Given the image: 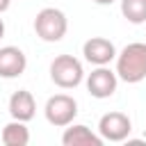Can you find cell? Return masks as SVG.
<instances>
[{
	"label": "cell",
	"instance_id": "9",
	"mask_svg": "<svg viewBox=\"0 0 146 146\" xmlns=\"http://www.w3.org/2000/svg\"><path fill=\"white\" fill-rule=\"evenodd\" d=\"M36 112V103H34V96L27 91V89H18L9 96V114L11 119L16 121H30Z\"/></svg>",
	"mask_w": 146,
	"mask_h": 146
},
{
	"label": "cell",
	"instance_id": "2",
	"mask_svg": "<svg viewBox=\"0 0 146 146\" xmlns=\"http://www.w3.org/2000/svg\"><path fill=\"white\" fill-rule=\"evenodd\" d=\"M68 30V18L62 9H55V7H43L36 18H34V32L41 41L46 43H57L64 39Z\"/></svg>",
	"mask_w": 146,
	"mask_h": 146
},
{
	"label": "cell",
	"instance_id": "12",
	"mask_svg": "<svg viewBox=\"0 0 146 146\" xmlns=\"http://www.w3.org/2000/svg\"><path fill=\"white\" fill-rule=\"evenodd\" d=\"M121 14L132 23H146V0H121Z\"/></svg>",
	"mask_w": 146,
	"mask_h": 146
},
{
	"label": "cell",
	"instance_id": "5",
	"mask_svg": "<svg viewBox=\"0 0 146 146\" xmlns=\"http://www.w3.org/2000/svg\"><path fill=\"white\" fill-rule=\"evenodd\" d=\"M132 130V121L123 112H107L98 121V132L105 141H123Z\"/></svg>",
	"mask_w": 146,
	"mask_h": 146
},
{
	"label": "cell",
	"instance_id": "7",
	"mask_svg": "<svg viewBox=\"0 0 146 146\" xmlns=\"http://www.w3.org/2000/svg\"><path fill=\"white\" fill-rule=\"evenodd\" d=\"M82 55L89 64H96V66H107L112 59H116V46L105 39V36H91L84 41L82 46Z\"/></svg>",
	"mask_w": 146,
	"mask_h": 146
},
{
	"label": "cell",
	"instance_id": "1",
	"mask_svg": "<svg viewBox=\"0 0 146 146\" xmlns=\"http://www.w3.org/2000/svg\"><path fill=\"white\" fill-rule=\"evenodd\" d=\"M116 75L128 84H137L146 78V43H128L116 55Z\"/></svg>",
	"mask_w": 146,
	"mask_h": 146
},
{
	"label": "cell",
	"instance_id": "3",
	"mask_svg": "<svg viewBox=\"0 0 146 146\" xmlns=\"http://www.w3.org/2000/svg\"><path fill=\"white\" fill-rule=\"evenodd\" d=\"M84 78L82 62L73 55H57L50 62V80L62 89H75Z\"/></svg>",
	"mask_w": 146,
	"mask_h": 146
},
{
	"label": "cell",
	"instance_id": "4",
	"mask_svg": "<svg viewBox=\"0 0 146 146\" xmlns=\"http://www.w3.org/2000/svg\"><path fill=\"white\" fill-rule=\"evenodd\" d=\"M46 121L55 128H66L78 116V103L68 94H55L46 103Z\"/></svg>",
	"mask_w": 146,
	"mask_h": 146
},
{
	"label": "cell",
	"instance_id": "10",
	"mask_svg": "<svg viewBox=\"0 0 146 146\" xmlns=\"http://www.w3.org/2000/svg\"><path fill=\"white\" fill-rule=\"evenodd\" d=\"M103 137L91 132L87 125L78 123V125H66L64 135H62V144L64 146H103Z\"/></svg>",
	"mask_w": 146,
	"mask_h": 146
},
{
	"label": "cell",
	"instance_id": "8",
	"mask_svg": "<svg viewBox=\"0 0 146 146\" xmlns=\"http://www.w3.org/2000/svg\"><path fill=\"white\" fill-rule=\"evenodd\" d=\"M25 66H27V57L21 48H16V46L0 48V78H7V80L18 78V75H23Z\"/></svg>",
	"mask_w": 146,
	"mask_h": 146
},
{
	"label": "cell",
	"instance_id": "15",
	"mask_svg": "<svg viewBox=\"0 0 146 146\" xmlns=\"http://www.w3.org/2000/svg\"><path fill=\"white\" fill-rule=\"evenodd\" d=\"M5 36V23H2V18H0V39Z\"/></svg>",
	"mask_w": 146,
	"mask_h": 146
},
{
	"label": "cell",
	"instance_id": "14",
	"mask_svg": "<svg viewBox=\"0 0 146 146\" xmlns=\"http://www.w3.org/2000/svg\"><path fill=\"white\" fill-rule=\"evenodd\" d=\"M96 5H112V2H116V0H94Z\"/></svg>",
	"mask_w": 146,
	"mask_h": 146
},
{
	"label": "cell",
	"instance_id": "11",
	"mask_svg": "<svg viewBox=\"0 0 146 146\" xmlns=\"http://www.w3.org/2000/svg\"><path fill=\"white\" fill-rule=\"evenodd\" d=\"M2 144L5 146H27L30 144V130L25 121H11L2 128Z\"/></svg>",
	"mask_w": 146,
	"mask_h": 146
},
{
	"label": "cell",
	"instance_id": "13",
	"mask_svg": "<svg viewBox=\"0 0 146 146\" xmlns=\"http://www.w3.org/2000/svg\"><path fill=\"white\" fill-rule=\"evenodd\" d=\"M9 5H11V0H0V14H2V11H7V9H9Z\"/></svg>",
	"mask_w": 146,
	"mask_h": 146
},
{
	"label": "cell",
	"instance_id": "6",
	"mask_svg": "<svg viewBox=\"0 0 146 146\" xmlns=\"http://www.w3.org/2000/svg\"><path fill=\"white\" fill-rule=\"evenodd\" d=\"M116 84H119V75H116V71H112L107 66H98L87 75V91L100 100L114 96Z\"/></svg>",
	"mask_w": 146,
	"mask_h": 146
}]
</instances>
